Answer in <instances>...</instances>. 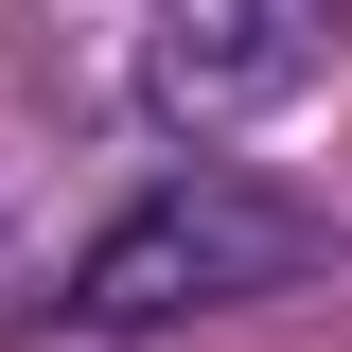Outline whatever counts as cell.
<instances>
[{
	"instance_id": "6da1fadb",
	"label": "cell",
	"mask_w": 352,
	"mask_h": 352,
	"mask_svg": "<svg viewBox=\"0 0 352 352\" xmlns=\"http://www.w3.org/2000/svg\"><path fill=\"white\" fill-rule=\"evenodd\" d=\"M317 247H335V212H300V194H282V176H247V159H194V176H159V194H124V212L88 229L71 317H88V335L229 317V300H282Z\"/></svg>"
},
{
	"instance_id": "7a4b0ae2",
	"label": "cell",
	"mask_w": 352,
	"mask_h": 352,
	"mask_svg": "<svg viewBox=\"0 0 352 352\" xmlns=\"http://www.w3.org/2000/svg\"><path fill=\"white\" fill-rule=\"evenodd\" d=\"M317 53H335V0H141V106L194 141L317 88Z\"/></svg>"
}]
</instances>
